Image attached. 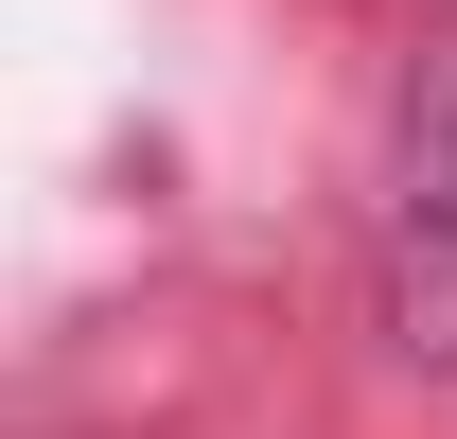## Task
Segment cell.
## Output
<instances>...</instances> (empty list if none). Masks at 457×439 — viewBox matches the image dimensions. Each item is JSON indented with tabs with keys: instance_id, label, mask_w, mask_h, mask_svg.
I'll return each instance as SVG.
<instances>
[{
	"instance_id": "obj_1",
	"label": "cell",
	"mask_w": 457,
	"mask_h": 439,
	"mask_svg": "<svg viewBox=\"0 0 457 439\" xmlns=\"http://www.w3.org/2000/svg\"><path fill=\"white\" fill-rule=\"evenodd\" d=\"M370 334L387 369L457 386V36H422L387 88V194H370Z\"/></svg>"
}]
</instances>
